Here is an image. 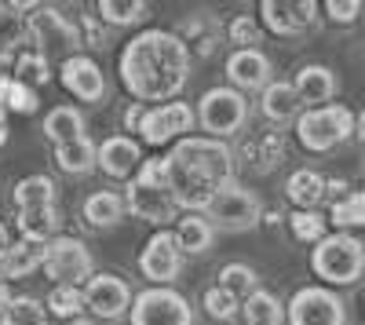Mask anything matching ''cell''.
Wrapping results in <instances>:
<instances>
[{
    "label": "cell",
    "instance_id": "5bb4252c",
    "mask_svg": "<svg viewBox=\"0 0 365 325\" xmlns=\"http://www.w3.org/2000/svg\"><path fill=\"white\" fill-rule=\"evenodd\" d=\"M132 289L125 278L117 274H96L88 285H84V307L96 314V318H106V321H117L132 311Z\"/></svg>",
    "mask_w": 365,
    "mask_h": 325
},
{
    "label": "cell",
    "instance_id": "7402d4cb",
    "mask_svg": "<svg viewBox=\"0 0 365 325\" xmlns=\"http://www.w3.org/2000/svg\"><path fill=\"white\" fill-rule=\"evenodd\" d=\"M285 197L296 205V212H314L325 201V175L314 168H296L285 183Z\"/></svg>",
    "mask_w": 365,
    "mask_h": 325
},
{
    "label": "cell",
    "instance_id": "52a82bcc",
    "mask_svg": "<svg viewBox=\"0 0 365 325\" xmlns=\"http://www.w3.org/2000/svg\"><path fill=\"white\" fill-rule=\"evenodd\" d=\"M201 216H205L212 227H216V230L241 234V230L259 227V220H263V205H259V197H256L252 190L230 183V187H223L216 197H212V205H208Z\"/></svg>",
    "mask_w": 365,
    "mask_h": 325
},
{
    "label": "cell",
    "instance_id": "ac0fdd59",
    "mask_svg": "<svg viewBox=\"0 0 365 325\" xmlns=\"http://www.w3.org/2000/svg\"><path fill=\"white\" fill-rule=\"evenodd\" d=\"M227 77L234 81L237 92H263L270 84V58L259 48H234L227 58Z\"/></svg>",
    "mask_w": 365,
    "mask_h": 325
},
{
    "label": "cell",
    "instance_id": "1f68e13d",
    "mask_svg": "<svg viewBox=\"0 0 365 325\" xmlns=\"http://www.w3.org/2000/svg\"><path fill=\"white\" fill-rule=\"evenodd\" d=\"M44 307L51 311V318L73 321V318H81V307H84V289H77V285H51Z\"/></svg>",
    "mask_w": 365,
    "mask_h": 325
},
{
    "label": "cell",
    "instance_id": "5b68a950",
    "mask_svg": "<svg viewBox=\"0 0 365 325\" xmlns=\"http://www.w3.org/2000/svg\"><path fill=\"white\" fill-rule=\"evenodd\" d=\"M354 135V113L344 103H329L318 110H303L296 117V139L311 154H329Z\"/></svg>",
    "mask_w": 365,
    "mask_h": 325
},
{
    "label": "cell",
    "instance_id": "7a4b0ae2",
    "mask_svg": "<svg viewBox=\"0 0 365 325\" xmlns=\"http://www.w3.org/2000/svg\"><path fill=\"white\" fill-rule=\"evenodd\" d=\"M165 175H168V190L179 209L205 212L212 197L234 183V154L220 139L187 135L168 150Z\"/></svg>",
    "mask_w": 365,
    "mask_h": 325
},
{
    "label": "cell",
    "instance_id": "60d3db41",
    "mask_svg": "<svg viewBox=\"0 0 365 325\" xmlns=\"http://www.w3.org/2000/svg\"><path fill=\"white\" fill-rule=\"evenodd\" d=\"M322 11L332 19V22H354L361 15V0H325Z\"/></svg>",
    "mask_w": 365,
    "mask_h": 325
},
{
    "label": "cell",
    "instance_id": "836d02e7",
    "mask_svg": "<svg viewBox=\"0 0 365 325\" xmlns=\"http://www.w3.org/2000/svg\"><path fill=\"white\" fill-rule=\"evenodd\" d=\"M329 220L336 223L344 234H347L351 227H365V187L351 190L344 201L332 205V209H329Z\"/></svg>",
    "mask_w": 365,
    "mask_h": 325
},
{
    "label": "cell",
    "instance_id": "7c38bea8",
    "mask_svg": "<svg viewBox=\"0 0 365 325\" xmlns=\"http://www.w3.org/2000/svg\"><path fill=\"white\" fill-rule=\"evenodd\" d=\"M139 271L146 282H154L158 289H172V282L182 271V249L175 242V230H158L139 252Z\"/></svg>",
    "mask_w": 365,
    "mask_h": 325
},
{
    "label": "cell",
    "instance_id": "d6986e66",
    "mask_svg": "<svg viewBox=\"0 0 365 325\" xmlns=\"http://www.w3.org/2000/svg\"><path fill=\"white\" fill-rule=\"evenodd\" d=\"M44 256H48V242L19 238L0 252V274L4 278H29L34 271L44 267Z\"/></svg>",
    "mask_w": 365,
    "mask_h": 325
},
{
    "label": "cell",
    "instance_id": "f35d334b",
    "mask_svg": "<svg viewBox=\"0 0 365 325\" xmlns=\"http://www.w3.org/2000/svg\"><path fill=\"white\" fill-rule=\"evenodd\" d=\"M237 300L230 296V292H223L220 285H212V289H205V311L216 318V321H230L234 314H237Z\"/></svg>",
    "mask_w": 365,
    "mask_h": 325
},
{
    "label": "cell",
    "instance_id": "44dd1931",
    "mask_svg": "<svg viewBox=\"0 0 365 325\" xmlns=\"http://www.w3.org/2000/svg\"><path fill=\"white\" fill-rule=\"evenodd\" d=\"M259 106H263V117H267V121L289 125V121H296V117H299V106H303V103H299V96H296L292 81H270V84L263 88Z\"/></svg>",
    "mask_w": 365,
    "mask_h": 325
},
{
    "label": "cell",
    "instance_id": "6da1fadb",
    "mask_svg": "<svg viewBox=\"0 0 365 325\" xmlns=\"http://www.w3.org/2000/svg\"><path fill=\"white\" fill-rule=\"evenodd\" d=\"M120 81L135 103H175L190 81V48L168 29H143L120 51Z\"/></svg>",
    "mask_w": 365,
    "mask_h": 325
},
{
    "label": "cell",
    "instance_id": "bcb514c9",
    "mask_svg": "<svg viewBox=\"0 0 365 325\" xmlns=\"http://www.w3.org/2000/svg\"><path fill=\"white\" fill-rule=\"evenodd\" d=\"M4 143H8V128H4V125H0V146H4Z\"/></svg>",
    "mask_w": 365,
    "mask_h": 325
},
{
    "label": "cell",
    "instance_id": "8992f818",
    "mask_svg": "<svg viewBox=\"0 0 365 325\" xmlns=\"http://www.w3.org/2000/svg\"><path fill=\"white\" fill-rule=\"evenodd\" d=\"M245 121H249V99L241 96L237 88H227V84L208 88L197 103V125L205 128L208 139L223 143V139H230L245 128Z\"/></svg>",
    "mask_w": 365,
    "mask_h": 325
},
{
    "label": "cell",
    "instance_id": "e0dca14e",
    "mask_svg": "<svg viewBox=\"0 0 365 325\" xmlns=\"http://www.w3.org/2000/svg\"><path fill=\"white\" fill-rule=\"evenodd\" d=\"M143 150L132 135H106L99 143V168L110 175V180H135V172L143 168Z\"/></svg>",
    "mask_w": 365,
    "mask_h": 325
},
{
    "label": "cell",
    "instance_id": "ffe728a7",
    "mask_svg": "<svg viewBox=\"0 0 365 325\" xmlns=\"http://www.w3.org/2000/svg\"><path fill=\"white\" fill-rule=\"evenodd\" d=\"M292 88H296L299 103H307L311 110H318V106H329V99L336 96V77H332L329 66L311 63V66H303V70L296 73Z\"/></svg>",
    "mask_w": 365,
    "mask_h": 325
},
{
    "label": "cell",
    "instance_id": "d6a6232c",
    "mask_svg": "<svg viewBox=\"0 0 365 325\" xmlns=\"http://www.w3.org/2000/svg\"><path fill=\"white\" fill-rule=\"evenodd\" d=\"M48 307L44 300L37 296H11V304L4 307V314H0V325H44L48 318Z\"/></svg>",
    "mask_w": 365,
    "mask_h": 325
},
{
    "label": "cell",
    "instance_id": "603a6c76",
    "mask_svg": "<svg viewBox=\"0 0 365 325\" xmlns=\"http://www.w3.org/2000/svg\"><path fill=\"white\" fill-rule=\"evenodd\" d=\"M128 216V205H125V194H117V190H96V194H88L84 197V220L91 227H117L120 220Z\"/></svg>",
    "mask_w": 365,
    "mask_h": 325
},
{
    "label": "cell",
    "instance_id": "4fadbf2b",
    "mask_svg": "<svg viewBox=\"0 0 365 325\" xmlns=\"http://www.w3.org/2000/svg\"><path fill=\"white\" fill-rule=\"evenodd\" d=\"M318 11L322 4L314 0H263L259 4V19L270 33L278 37H299L318 22Z\"/></svg>",
    "mask_w": 365,
    "mask_h": 325
},
{
    "label": "cell",
    "instance_id": "2e32d148",
    "mask_svg": "<svg viewBox=\"0 0 365 325\" xmlns=\"http://www.w3.org/2000/svg\"><path fill=\"white\" fill-rule=\"evenodd\" d=\"M58 81H63V88L73 99H81V103H99L106 96V77H103L99 63L91 55L63 58V66H58Z\"/></svg>",
    "mask_w": 365,
    "mask_h": 325
},
{
    "label": "cell",
    "instance_id": "9c48e42d",
    "mask_svg": "<svg viewBox=\"0 0 365 325\" xmlns=\"http://www.w3.org/2000/svg\"><path fill=\"white\" fill-rule=\"evenodd\" d=\"M132 325H194V307L175 289H143L128 311Z\"/></svg>",
    "mask_w": 365,
    "mask_h": 325
},
{
    "label": "cell",
    "instance_id": "30bf717a",
    "mask_svg": "<svg viewBox=\"0 0 365 325\" xmlns=\"http://www.w3.org/2000/svg\"><path fill=\"white\" fill-rule=\"evenodd\" d=\"M289 325H347V307L332 289L307 285L289 300Z\"/></svg>",
    "mask_w": 365,
    "mask_h": 325
},
{
    "label": "cell",
    "instance_id": "83f0119b",
    "mask_svg": "<svg viewBox=\"0 0 365 325\" xmlns=\"http://www.w3.org/2000/svg\"><path fill=\"white\" fill-rule=\"evenodd\" d=\"M223 292H230V296L237 304H245L252 292L259 289V274L249 267V263H223L220 267V282H216Z\"/></svg>",
    "mask_w": 365,
    "mask_h": 325
},
{
    "label": "cell",
    "instance_id": "cb8c5ba5",
    "mask_svg": "<svg viewBox=\"0 0 365 325\" xmlns=\"http://www.w3.org/2000/svg\"><path fill=\"white\" fill-rule=\"evenodd\" d=\"M44 135L55 146H63V143L84 139L88 135V125H84V117H81L77 106H55V110L44 113Z\"/></svg>",
    "mask_w": 365,
    "mask_h": 325
},
{
    "label": "cell",
    "instance_id": "ee69618b",
    "mask_svg": "<svg viewBox=\"0 0 365 325\" xmlns=\"http://www.w3.org/2000/svg\"><path fill=\"white\" fill-rule=\"evenodd\" d=\"M354 135H358V139L365 143V110H361V113L354 117Z\"/></svg>",
    "mask_w": 365,
    "mask_h": 325
},
{
    "label": "cell",
    "instance_id": "d590c367",
    "mask_svg": "<svg viewBox=\"0 0 365 325\" xmlns=\"http://www.w3.org/2000/svg\"><path fill=\"white\" fill-rule=\"evenodd\" d=\"M227 37H230V44H237V51H241V48H256V44L263 41V26H259L252 15H237V19H230V26H227Z\"/></svg>",
    "mask_w": 365,
    "mask_h": 325
},
{
    "label": "cell",
    "instance_id": "f546056e",
    "mask_svg": "<svg viewBox=\"0 0 365 325\" xmlns=\"http://www.w3.org/2000/svg\"><path fill=\"white\" fill-rule=\"evenodd\" d=\"M15 209H44V205H55V183L48 175H26V180L15 183Z\"/></svg>",
    "mask_w": 365,
    "mask_h": 325
},
{
    "label": "cell",
    "instance_id": "74e56055",
    "mask_svg": "<svg viewBox=\"0 0 365 325\" xmlns=\"http://www.w3.org/2000/svg\"><path fill=\"white\" fill-rule=\"evenodd\" d=\"M187 37L197 41L201 55H212V51H216V41H220V29H216V22H212L208 15H197V19L187 22Z\"/></svg>",
    "mask_w": 365,
    "mask_h": 325
},
{
    "label": "cell",
    "instance_id": "8fae6325",
    "mask_svg": "<svg viewBox=\"0 0 365 325\" xmlns=\"http://www.w3.org/2000/svg\"><path fill=\"white\" fill-rule=\"evenodd\" d=\"M197 125V113L190 110V103H161V106H146V117L139 125V139L150 146H165V143H179L187 139V132Z\"/></svg>",
    "mask_w": 365,
    "mask_h": 325
},
{
    "label": "cell",
    "instance_id": "9a60e30c",
    "mask_svg": "<svg viewBox=\"0 0 365 325\" xmlns=\"http://www.w3.org/2000/svg\"><path fill=\"white\" fill-rule=\"evenodd\" d=\"M29 33H34L37 41V51H70V55H81V33L77 26H70L63 15H58L55 8H37L34 15H29Z\"/></svg>",
    "mask_w": 365,
    "mask_h": 325
},
{
    "label": "cell",
    "instance_id": "f6af8a7d",
    "mask_svg": "<svg viewBox=\"0 0 365 325\" xmlns=\"http://www.w3.org/2000/svg\"><path fill=\"white\" fill-rule=\"evenodd\" d=\"M8 245H11V242H8V227H4V223H0V252H4Z\"/></svg>",
    "mask_w": 365,
    "mask_h": 325
},
{
    "label": "cell",
    "instance_id": "c3c4849f",
    "mask_svg": "<svg viewBox=\"0 0 365 325\" xmlns=\"http://www.w3.org/2000/svg\"><path fill=\"white\" fill-rule=\"evenodd\" d=\"M44 325H51V321H44Z\"/></svg>",
    "mask_w": 365,
    "mask_h": 325
},
{
    "label": "cell",
    "instance_id": "277c9868",
    "mask_svg": "<svg viewBox=\"0 0 365 325\" xmlns=\"http://www.w3.org/2000/svg\"><path fill=\"white\" fill-rule=\"evenodd\" d=\"M311 271L325 285H354L365 274V242L344 230L325 234L311 252Z\"/></svg>",
    "mask_w": 365,
    "mask_h": 325
},
{
    "label": "cell",
    "instance_id": "4316f807",
    "mask_svg": "<svg viewBox=\"0 0 365 325\" xmlns=\"http://www.w3.org/2000/svg\"><path fill=\"white\" fill-rule=\"evenodd\" d=\"M241 311H245V325H285L282 300L274 296V292H267V289H256L252 296L241 304Z\"/></svg>",
    "mask_w": 365,
    "mask_h": 325
},
{
    "label": "cell",
    "instance_id": "4dcf8cb0",
    "mask_svg": "<svg viewBox=\"0 0 365 325\" xmlns=\"http://www.w3.org/2000/svg\"><path fill=\"white\" fill-rule=\"evenodd\" d=\"M96 11L110 26H139L150 15V4H146V0H99Z\"/></svg>",
    "mask_w": 365,
    "mask_h": 325
},
{
    "label": "cell",
    "instance_id": "d4e9b609",
    "mask_svg": "<svg viewBox=\"0 0 365 325\" xmlns=\"http://www.w3.org/2000/svg\"><path fill=\"white\" fill-rule=\"evenodd\" d=\"M175 242L182 249V256H201L212 249V242H216V227H212L201 212H190L182 216L179 227H175Z\"/></svg>",
    "mask_w": 365,
    "mask_h": 325
},
{
    "label": "cell",
    "instance_id": "484cf974",
    "mask_svg": "<svg viewBox=\"0 0 365 325\" xmlns=\"http://www.w3.org/2000/svg\"><path fill=\"white\" fill-rule=\"evenodd\" d=\"M55 161L70 175H88L91 168H99V146L88 135L73 139V143H63V146H55Z\"/></svg>",
    "mask_w": 365,
    "mask_h": 325
},
{
    "label": "cell",
    "instance_id": "f1b7e54d",
    "mask_svg": "<svg viewBox=\"0 0 365 325\" xmlns=\"http://www.w3.org/2000/svg\"><path fill=\"white\" fill-rule=\"evenodd\" d=\"M15 73V81L19 84H29V88H41V84H48L51 81V63H48V55L44 51H37V48H22L19 55H15V66H11Z\"/></svg>",
    "mask_w": 365,
    "mask_h": 325
},
{
    "label": "cell",
    "instance_id": "8d00e7d4",
    "mask_svg": "<svg viewBox=\"0 0 365 325\" xmlns=\"http://www.w3.org/2000/svg\"><path fill=\"white\" fill-rule=\"evenodd\" d=\"M252 154L259 158V172H270L274 165L285 158V139H282V132H267V135H259V139L252 143Z\"/></svg>",
    "mask_w": 365,
    "mask_h": 325
},
{
    "label": "cell",
    "instance_id": "b9f144b4",
    "mask_svg": "<svg viewBox=\"0 0 365 325\" xmlns=\"http://www.w3.org/2000/svg\"><path fill=\"white\" fill-rule=\"evenodd\" d=\"M143 117H146V106H143V103H132V106L125 110V128L139 135V125H143Z\"/></svg>",
    "mask_w": 365,
    "mask_h": 325
},
{
    "label": "cell",
    "instance_id": "7dc6e473",
    "mask_svg": "<svg viewBox=\"0 0 365 325\" xmlns=\"http://www.w3.org/2000/svg\"><path fill=\"white\" fill-rule=\"evenodd\" d=\"M66 325H91L88 318H73V321H66Z\"/></svg>",
    "mask_w": 365,
    "mask_h": 325
},
{
    "label": "cell",
    "instance_id": "e575fe53",
    "mask_svg": "<svg viewBox=\"0 0 365 325\" xmlns=\"http://www.w3.org/2000/svg\"><path fill=\"white\" fill-rule=\"evenodd\" d=\"M289 227H292V238L296 242H307V245H318L325 238V216L314 209V212H292L289 216Z\"/></svg>",
    "mask_w": 365,
    "mask_h": 325
},
{
    "label": "cell",
    "instance_id": "7bdbcfd3",
    "mask_svg": "<svg viewBox=\"0 0 365 325\" xmlns=\"http://www.w3.org/2000/svg\"><path fill=\"white\" fill-rule=\"evenodd\" d=\"M11 304V289H8V278L0 274V314H4V307Z\"/></svg>",
    "mask_w": 365,
    "mask_h": 325
},
{
    "label": "cell",
    "instance_id": "ba28073f",
    "mask_svg": "<svg viewBox=\"0 0 365 325\" xmlns=\"http://www.w3.org/2000/svg\"><path fill=\"white\" fill-rule=\"evenodd\" d=\"M44 274L55 282V285H88L96 278V259H91L88 245L81 238H58L48 242V256H44Z\"/></svg>",
    "mask_w": 365,
    "mask_h": 325
},
{
    "label": "cell",
    "instance_id": "ab89813d",
    "mask_svg": "<svg viewBox=\"0 0 365 325\" xmlns=\"http://www.w3.org/2000/svg\"><path fill=\"white\" fill-rule=\"evenodd\" d=\"M37 106H41V99H37V88L11 81V92H8L4 110H11V113H37Z\"/></svg>",
    "mask_w": 365,
    "mask_h": 325
},
{
    "label": "cell",
    "instance_id": "3957f363",
    "mask_svg": "<svg viewBox=\"0 0 365 325\" xmlns=\"http://www.w3.org/2000/svg\"><path fill=\"white\" fill-rule=\"evenodd\" d=\"M125 205L128 212L154 223V227H168L179 216V205L168 190V175H165V158H146L143 168L135 172V180L125 190Z\"/></svg>",
    "mask_w": 365,
    "mask_h": 325
}]
</instances>
